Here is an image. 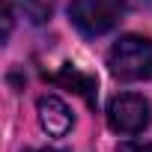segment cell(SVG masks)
<instances>
[{
  "label": "cell",
  "instance_id": "cell-3",
  "mask_svg": "<svg viewBox=\"0 0 152 152\" xmlns=\"http://www.w3.org/2000/svg\"><path fill=\"white\" fill-rule=\"evenodd\" d=\"M107 125L119 134H140L149 125V102L134 93H122L107 104Z\"/></svg>",
  "mask_w": 152,
  "mask_h": 152
},
{
  "label": "cell",
  "instance_id": "cell-4",
  "mask_svg": "<svg viewBox=\"0 0 152 152\" xmlns=\"http://www.w3.org/2000/svg\"><path fill=\"white\" fill-rule=\"evenodd\" d=\"M36 110H39V122H42V128H45L48 134H54V137L69 134L72 125H75V116H72L69 104H66L60 96H42L39 104H36Z\"/></svg>",
  "mask_w": 152,
  "mask_h": 152
},
{
  "label": "cell",
  "instance_id": "cell-6",
  "mask_svg": "<svg viewBox=\"0 0 152 152\" xmlns=\"http://www.w3.org/2000/svg\"><path fill=\"white\" fill-rule=\"evenodd\" d=\"M18 6L30 24H45L57 9V0H18Z\"/></svg>",
  "mask_w": 152,
  "mask_h": 152
},
{
  "label": "cell",
  "instance_id": "cell-2",
  "mask_svg": "<svg viewBox=\"0 0 152 152\" xmlns=\"http://www.w3.org/2000/svg\"><path fill=\"white\" fill-rule=\"evenodd\" d=\"M125 0H72L69 18L84 36H102L119 24Z\"/></svg>",
  "mask_w": 152,
  "mask_h": 152
},
{
  "label": "cell",
  "instance_id": "cell-5",
  "mask_svg": "<svg viewBox=\"0 0 152 152\" xmlns=\"http://www.w3.org/2000/svg\"><path fill=\"white\" fill-rule=\"evenodd\" d=\"M48 81H54V84H63V87L75 90L78 96H84V99H87V104H93V107H96V78H90V75L78 72L75 66H63V72L51 75Z\"/></svg>",
  "mask_w": 152,
  "mask_h": 152
},
{
  "label": "cell",
  "instance_id": "cell-1",
  "mask_svg": "<svg viewBox=\"0 0 152 152\" xmlns=\"http://www.w3.org/2000/svg\"><path fill=\"white\" fill-rule=\"evenodd\" d=\"M107 66L119 81H143L152 75V39L146 36H122L110 54Z\"/></svg>",
  "mask_w": 152,
  "mask_h": 152
},
{
  "label": "cell",
  "instance_id": "cell-9",
  "mask_svg": "<svg viewBox=\"0 0 152 152\" xmlns=\"http://www.w3.org/2000/svg\"><path fill=\"white\" fill-rule=\"evenodd\" d=\"M27 152H60V149H27Z\"/></svg>",
  "mask_w": 152,
  "mask_h": 152
},
{
  "label": "cell",
  "instance_id": "cell-8",
  "mask_svg": "<svg viewBox=\"0 0 152 152\" xmlns=\"http://www.w3.org/2000/svg\"><path fill=\"white\" fill-rule=\"evenodd\" d=\"M9 30H12V9L6 6L3 9V36H9Z\"/></svg>",
  "mask_w": 152,
  "mask_h": 152
},
{
  "label": "cell",
  "instance_id": "cell-7",
  "mask_svg": "<svg viewBox=\"0 0 152 152\" xmlns=\"http://www.w3.org/2000/svg\"><path fill=\"white\" fill-rule=\"evenodd\" d=\"M116 152H152V143H122Z\"/></svg>",
  "mask_w": 152,
  "mask_h": 152
}]
</instances>
